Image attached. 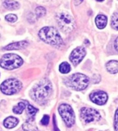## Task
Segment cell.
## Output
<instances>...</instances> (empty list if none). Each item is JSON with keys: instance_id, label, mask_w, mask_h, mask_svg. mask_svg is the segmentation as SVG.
Segmentation results:
<instances>
[{"instance_id": "ffe728a7", "label": "cell", "mask_w": 118, "mask_h": 131, "mask_svg": "<svg viewBox=\"0 0 118 131\" xmlns=\"http://www.w3.org/2000/svg\"><path fill=\"white\" fill-rule=\"evenodd\" d=\"M111 27L115 30H118V13H114L111 18Z\"/></svg>"}, {"instance_id": "d4e9b609", "label": "cell", "mask_w": 118, "mask_h": 131, "mask_svg": "<svg viewBox=\"0 0 118 131\" xmlns=\"http://www.w3.org/2000/svg\"><path fill=\"white\" fill-rule=\"evenodd\" d=\"M114 48L118 52V37L115 39V42H114Z\"/></svg>"}, {"instance_id": "7c38bea8", "label": "cell", "mask_w": 118, "mask_h": 131, "mask_svg": "<svg viewBox=\"0 0 118 131\" xmlns=\"http://www.w3.org/2000/svg\"><path fill=\"white\" fill-rule=\"evenodd\" d=\"M19 122V119H17L14 116H9L4 120L3 125L7 129H12L18 125Z\"/></svg>"}, {"instance_id": "2e32d148", "label": "cell", "mask_w": 118, "mask_h": 131, "mask_svg": "<svg viewBox=\"0 0 118 131\" xmlns=\"http://www.w3.org/2000/svg\"><path fill=\"white\" fill-rule=\"evenodd\" d=\"M3 6L8 9L12 10H16L19 8V3L18 2H16L14 0H6L3 2Z\"/></svg>"}, {"instance_id": "277c9868", "label": "cell", "mask_w": 118, "mask_h": 131, "mask_svg": "<svg viewBox=\"0 0 118 131\" xmlns=\"http://www.w3.org/2000/svg\"><path fill=\"white\" fill-rule=\"evenodd\" d=\"M66 85L77 91H81L85 90L89 85V78L82 73H75L69 77H67L65 80Z\"/></svg>"}, {"instance_id": "3957f363", "label": "cell", "mask_w": 118, "mask_h": 131, "mask_svg": "<svg viewBox=\"0 0 118 131\" xmlns=\"http://www.w3.org/2000/svg\"><path fill=\"white\" fill-rule=\"evenodd\" d=\"M55 19L58 27L63 32L69 33L74 30L75 27V21L72 16L65 11H60L56 13Z\"/></svg>"}, {"instance_id": "8992f818", "label": "cell", "mask_w": 118, "mask_h": 131, "mask_svg": "<svg viewBox=\"0 0 118 131\" xmlns=\"http://www.w3.org/2000/svg\"><path fill=\"white\" fill-rule=\"evenodd\" d=\"M22 88V83L19 80L11 78L5 80L1 84V91L6 95H13L19 93Z\"/></svg>"}, {"instance_id": "5bb4252c", "label": "cell", "mask_w": 118, "mask_h": 131, "mask_svg": "<svg viewBox=\"0 0 118 131\" xmlns=\"http://www.w3.org/2000/svg\"><path fill=\"white\" fill-rule=\"evenodd\" d=\"M95 23L98 29H103L106 27L107 24V18L104 15H98L95 18Z\"/></svg>"}, {"instance_id": "4fadbf2b", "label": "cell", "mask_w": 118, "mask_h": 131, "mask_svg": "<svg viewBox=\"0 0 118 131\" xmlns=\"http://www.w3.org/2000/svg\"><path fill=\"white\" fill-rule=\"evenodd\" d=\"M106 69L107 72L111 74H115L118 73V61L110 60L106 64Z\"/></svg>"}, {"instance_id": "cb8c5ba5", "label": "cell", "mask_w": 118, "mask_h": 131, "mask_svg": "<svg viewBox=\"0 0 118 131\" xmlns=\"http://www.w3.org/2000/svg\"><path fill=\"white\" fill-rule=\"evenodd\" d=\"M49 119H50L49 116L45 115V116H43V118L41 119V123L42 125H44V126H47V125L48 124V123H49Z\"/></svg>"}, {"instance_id": "44dd1931", "label": "cell", "mask_w": 118, "mask_h": 131, "mask_svg": "<svg viewBox=\"0 0 118 131\" xmlns=\"http://www.w3.org/2000/svg\"><path fill=\"white\" fill-rule=\"evenodd\" d=\"M35 14L38 17H43L46 14V9L44 7L38 6L35 9Z\"/></svg>"}, {"instance_id": "7402d4cb", "label": "cell", "mask_w": 118, "mask_h": 131, "mask_svg": "<svg viewBox=\"0 0 118 131\" xmlns=\"http://www.w3.org/2000/svg\"><path fill=\"white\" fill-rule=\"evenodd\" d=\"M17 16L14 14H9L6 16V20L9 22V23H15L17 21Z\"/></svg>"}, {"instance_id": "9c48e42d", "label": "cell", "mask_w": 118, "mask_h": 131, "mask_svg": "<svg viewBox=\"0 0 118 131\" xmlns=\"http://www.w3.org/2000/svg\"><path fill=\"white\" fill-rule=\"evenodd\" d=\"M85 56H86L85 49L82 46H78L71 52L69 59L73 65L77 66L82 61V59L84 58Z\"/></svg>"}, {"instance_id": "ba28073f", "label": "cell", "mask_w": 118, "mask_h": 131, "mask_svg": "<svg viewBox=\"0 0 118 131\" xmlns=\"http://www.w3.org/2000/svg\"><path fill=\"white\" fill-rule=\"evenodd\" d=\"M80 116H81V119L85 123L98 121L100 119V114L97 110L93 108H87V107L81 108Z\"/></svg>"}, {"instance_id": "9a60e30c", "label": "cell", "mask_w": 118, "mask_h": 131, "mask_svg": "<svg viewBox=\"0 0 118 131\" xmlns=\"http://www.w3.org/2000/svg\"><path fill=\"white\" fill-rule=\"evenodd\" d=\"M25 131H37V126L35 123V118H29L22 126Z\"/></svg>"}, {"instance_id": "484cf974", "label": "cell", "mask_w": 118, "mask_h": 131, "mask_svg": "<svg viewBox=\"0 0 118 131\" xmlns=\"http://www.w3.org/2000/svg\"><path fill=\"white\" fill-rule=\"evenodd\" d=\"M97 1H98V2H103L104 0H97Z\"/></svg>"}, {"instance_id": "5b68a950", "label": "cell", "mask_w": 118, "mask_h": 131, "mask_svg": "<svg viewBox=\"0 0 118 131\" xmlns=\"http://www.w3.org/2000/svg\"><path fill=\"white\" fill-rule=\"evenodd\" d=\"M0 63H1V67L3 68L12 70L19 68L23 64V59L17 54L7 53L1 57Z\"/></svg>"}, {"instance_id": "d6986e66", "label": "cell", "mask_w": 118, "mask_h": 131, "mask_svg": "<svg viewBox=\"0 0 118 131\" xmlns=\"http://www.w3.org/2000/svg\"><path fill=\"white\" fill-rule=\"evenodd\" d=\"M26 110H27V113L29 115L30 118H35V114L38 111L37 108L32 106L28 102H26Z\"/></svg>"}, {"instance_id": "603a6c76", "label": "cell", "mask_w": 118, "mask_h": 131, "mask_svg": "<svg viewBox=\"0 0 118 131\" xmlns=\"http://www.w3.org/2000/svg\"><path fill=\"white\" fill-rule=\"evenodd\" d=\"M114 129L116 131H118V109L116 110L114 115Z\"/></svg>"}, {"instance_id": "7a4b0ae2", "label": "cell", "mask_w": 118, "mask_h": 131, "mask_svg": "<svg viewBox=\"0 0 118 131\" xmlns=\"http://www.w3.org/2000/svg\"><path fill=\"white\" fill-rule=\"evenodd\" d=\"M39 38L45 42L54 46L55 47H60L63 45V40L58 31L51 26H46L41 29L38 32Z\"/></svg>"}, {"instance_id": "8fae6325", "label": "cell", "mask_w": 118, "mask_h": 131, "mask_svg": "<svg viewBox=\"0 0 118 131\" xmlns=\"http://www.w3.org/2000/svg\"><path fill=\"white\" fill-rule=\"evenodd\" d=\"M28 46V42L27 41H19L16 42H12L4 47V49L6 50H15V49H25Z\"/></svg>"}, {"instance_id": "52a82bcc", "label": "cell", "mask_w": 118, "mask_h": 131, "mask_svg": "<svg viewBox=\"0 0 118 131\" xmlns=\"http://www.w3.org/2000/svg\"><path fill=\"white\" fill-rule=\"evenodd\" d=\"M58 112L68 127H71L75 123V115L72 107L67 104L62 103L58 106Z\"/></svg>"}, {"instance_id": "6da1fadb", "label": "cell", "mask_w": 118, "mask_h": 131, "mask_svg": "<svg viewBox=\"0 0 118 131\" xmlns=\"http://www.w3.org/2000/svg\"><path fill=\"white\" fill-rule=\"evenodd\" d=\"M52 84L48 79L41 80L32 89L31 98L39 104H45L52 93Z\"/></svg>"}, {"instance_id": "30bf717a", "label": "cell", "mask_w": 118, "mask_h": 131, "mask_svg": "<svg viewBox=\"0 0 118 131\" xmlns=\"http://www.w3.org/2000/svg\"><path fill=\"white\" fill-rule=\"evenodd\" d=\"M90 99L95 104L101 106V105H104L107 102L108 96L104 91L97 90V91H94L90 94Z\"/></svg>"}, {"instance_id": "ac0fdd59", "label": "cell", "mask_w": 118, "mask_h": 131, "mask_svg": "<svg viewBox=\"0 0 118 131\" xmlns=\"http://www.w3.org/2000/svg\"><path fill=\"white\" fill-rule=\"evenodd\" d=\"M70 71H71V66L68 62H64L59 66V72L61 73L66 74V73H68Z\"/></svg>"}, {"instance_id": "e0dca14e", "label": "cell", "mask_w": 118, "mask_h": 131, "mask_svg": "<svg viewBox=\"0 0 118 131\" xmlns=\"http://www.w3.org/2000/svg\"><path fill=\"white\" fill-rule=\"evenodd\" d=\"M26 107V101H21L16 106H15L12 109V111L16 114H22L24 110Z\"/></svg>"}]
</instances>
